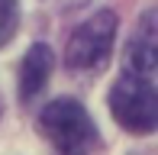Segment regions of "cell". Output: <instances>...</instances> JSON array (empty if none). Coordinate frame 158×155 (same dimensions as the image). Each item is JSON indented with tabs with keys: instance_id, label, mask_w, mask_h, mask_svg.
Segmentation results:
<instances>
[{
	"instance_id": "6da1fadb",
	"label": "cell",
	"mask_w": 158,
	"mask_h": 155,
	"mask_svg": "<svg viewBox=\"0 0 158 155\" xmlns=\"http://www.w3.org/2000/svg\"><path fill=\"white\" fill-rule=\"evenodd\" d=\"M39 129L45 132V139L61 155H87L94 149V142H97L94 119L87 116V110L77 100H71V97H58V100L42 107Z\"/></svg>"
},
{
	"instance_id": "7a4b0ae2",
	"label": "cell",
	"mask_w": 158,
	"mask_h": 155,
	"mask_svg": "<svg viewBox=\"0 0 158 155\" xmlns=\"http://www.w3.org/2000/svg\"><path fill=\"white\" fill-rule=\"evenodd\" d=\"M113 36H116V13L100 10L90 19H84L71 32L68 45H64V65H68V71H77V74L100 71L106 65V58H110Z\"/></svg>"
},
{
	"instance_id": "277c9868",
	"label": "cell",
	"mask_w": 158,
	"mask_h": 155,
	"mask_svg": "<svg viewBox=\"0 0 158 155\" xmlns=\"http://www.w3.org/2000/svg\"><path fill=\"white\" fill-rule=\"evenodd\" d=\"M155 68H158V39H155V13L148 10L126 45V74L155 81Z\"/></svg>"
},
{
	"instance_id": "5b68a950",
	"label": "cell",
	"mask_w": 158,
	"mask_h": 155,
	"mask_svg": "<svg viewBox=\"0 0 158 155\" xmlns=\"http://www.w3.org/2000/svg\"><path fill=\"white\" fill-rule=\"evenodd\" d=\"M52 65H55V55L48 45H32L26 52L23 65H19V97L23 100H32L42 87H45L48 74H52Z\"/></svg>"
},
{
	"instance_id": "3957f363",
	"label": "cell",
	"mask_w": 158,
	"mask_h": 155,
	"mask_svg": "<svg viewBox=\"0 0 158 155\" xmlns=\"http://www.w3.org/2000/svg\"><path fill=\"white\" fill-rule=\"evenodd\" d=\"M110 110L116 116V123L129 132H145L155 129L158 123V94H155V81L145 78H132L123 74L110 90Z\"/></svg>"
},
{
	"instance_id": "8992f818",
	"label": "cell",
	"mask_w": 158,
	"mask_h": 155,
	"mask_svg": "<svg viewBox=\"0 0 158 155\" xmlns=\"http://www.w3.org/2000/svg\"><path fill=\"white\" fill-rule=\"evenodd\" d=\"M16 23H19V6H16V0H0V45H6V42L13 39Z\"/></svg>"
}]
</instances>
